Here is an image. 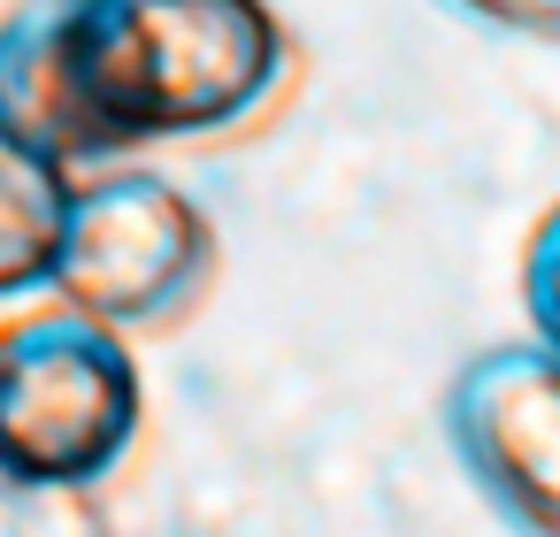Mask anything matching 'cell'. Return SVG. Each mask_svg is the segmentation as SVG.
Here are the masks:
<instances>
[{"instance_id": "cell-1", "label": "cell", "mask_w": 560, "mask_h": 537, "mask_svg": "<svg viewBox=\"0 0 560 537\" xmlns=\"http://www.w3.org/2000/svg\"><path fill=\"white\" fill-rule=\"evenodd\" d=\"M300 78L269 0H16L0 9V124L55 170L261 131Z\"/></svg>"}, {"instance_id": "cell-2", "label": "cell", "mask_w": 560, "mask_h": 537, "mask_svg": "<svg viewBox=\"0 0 560 537\" xmlns=\"http://www.w3.org/2000/svg\"><path fill=\"white\" fill-rule=\"evenodd\" d=\"M215 269H223L215 215L170 170L131 154L70 177L39 292H55L62 307H85L124 338H154L208 307Z\"/></svg>"}, {"instance_id": "cell-3", "label": "cell", "mask_w": 560, "mask_h": 537, "mask_svg": "<svg viewBox=\"0 0 560 537\" xmlns=\"http://www.w3.org/2000/svg\"><path fill=\"white\" fill-rule=\"evenodd\" d=\"M147 430L131 338L85 307H32L0 323V468L101 491Z\"/></svg>"}, {"instance_id": "cell-4", "label": "cell", "mask_w": 560, "mask_h": 537, "mask_svg": "<svg viewBox=\"0 0 560 537\" xmlns=\"http://www.w3.org/2000/svg\"><path fill=\"white\" fill-rule=\"evenodd\" d=\"M438 430L476 499L514 537H560V353L537 338L483 346L453 369Z\"/></svg>"}, {"instance_id": "cell-5", "label": "cell", "mask_w": 560, "mask_h": 537, "mask_svg": "<svg viewBox=\"0 0 560 537\" xmlns=\"http://www.w3.org/2000/svg\"><path fill=\"white\" fill-rule=\"evenodd\" d=\"M62 192H70V170H55L32 139H16L9 124H0V300L39 292Z\"/></svg>"}, {"instance_id": "cell-6", "label": "cell", "mask_w": 560, "mask_h": 537, "mask_svg": "<svg viewBox=\"0 0 560 537\" xmlns=\"http://www.w3.org/2000/svg\"><path fill=\"white\" fill-rule=\"evenodd\" d=\"M0 537H116L93 491L0 468Z\"/></svg>"}, {"instance_id": "cell-7", "label": "cell", "mask_w": 560, "mask_h": 537, "mask_svg": "<svg viewBox=\"0 0 560 537\" xmlns=\"http://www.w3.org/2000/svg\"><path fill=\"white\" fill-rule=\"evenodd\" d=\"M522 315H529L537 346L560 353V200L537 215V231L522 246Z\"/></svg>"}, {"instance_id": "cell-8", "label": "cell", "mask_w": 560, "mask_h": 537, "mask_svg": "<svg viewBox=\"0 0 560 537\" xmlns=\"http://www.w3.org/2000/svg\"><path fill=\"white\" fill-rule=\"evenodd\" d=\"M468 24L483 32H506V39H537V47H560V0H445Z\"/></svg>"}]
</instances>
